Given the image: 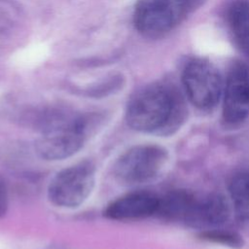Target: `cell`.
<instances>
[{
    "label": "cell",
    "instance_id": "52a82bcc",
    "mask_svg": "<svg viewBox=\"0 0 249 249\" xmlns=\"http://www.w3.org/2000/svg\"><path fill=\"white\" fill-rule=\"evenodd\" d=\"M249 115V66L235 64L230 71L224 89L223 118L230 124L243 122Z\"/></svg>",
    "mask_w": 249,
    "mask_h": 249
},
{
    "label": "cell",
    "instance_id": "7a4b0ae2",
    "mask_svg": "<svg viewBox=\"0 0 249 249\" xmlns=\"http://www.w3.org/2000/svg\"><path fill=\"white\" fill-rule=\"evenodd\" d=\"M94 127L91 118L63 112L52 113L41 124L35 148L47 160H61L79 152Z\"/></svg>",
    "mask_w": 249,
    "mask_h": 249
},
{
    "label": "cell",
    "instance_id": "8992f818",
    "mask_svg": "<svg viewBox=\"0 0 249 249\" xmlns=\"http://www.w3.org/2000/svg\"><path fill=\"white\" fill-rule=\"evenodd\" d=\"M182 82L189 100L198 109L210 110L219 102L223 83L217 68L207 60L197 58L184 68Z\"/></svg>",
    "mask_w": 249,
    "mask_h": 249
},
{
    "label": "cell",
    "instance_id": "9c48e42d",
    "mask_svg": "<svg viewBox=\"0 0 249 249\" xmlns=\"http://www.w3.org/2000/svg\"><path fill=\"white\" fill-rule=\"evenodd\" d=\"M230 205L220 194H210L196 199L188 225L196 228L217 227L223 225L230 217Z\"/></svg>",
    "mask_w": 249,
    "mask_h": 249
},
{
    "label": "cell",
    "instance_id": "30bf717a",
    "mask_svg": "<svg viewBox=\"0 0 249 249\" xmlns=\"http://www.w3.org/2000/svg\"><path fill=\"white\" fill-rule=\"evenodd\" d=\"M196 196L185 190H174L160 197L157 216L171 222L188 224L196 201Z\"/></svg>",
    "mask_w": 249,
    "mask_h": 249
},
{
    "label": "cell",
    "instance_id": "8fae6325",
    "mask_svg": "<svg viewBox=\"0 0 249 249\" xmlns=\"http://www.w3.org/2000/svg\"><path fill=\"white\" fill-rule=\"evenodd\" d=\"M230 29L236 46L249 57V1H236L228 16Z\"/></svg>",
    "mask_w": 249,
    "mask_h": 249
},
{
    "label": "cell",
    "instance_id": "7c38bea8",
    "mask_svg": "<svg viewBox=\"0 0 249 249\" xmlns=\"http://www.w3.org/2000/svg\"><path fill=\"white\" fill-rule=\"evenodd\" d=\"M230 196L236 219L249 221V171L235 174L229 185Z\"/></svg>",
    "mask_w": 249,
    "mask_h": 249
},
{
    "label": "cell",
    "instance_id": "6da1fadb",
    "mask_svg": "<svg viewBox=\"0 0 249 249\" xmlns=\"http://www.w3.org/2000/svg\"><path fill=\"white\" fill-rule=\"evenodd\" d=\"M185 113L177 90L166 84L155 83L142 88L130 98L125 121L133 130L165 136L181 126Z\"/></svg>",
    "mask_w": 249,
    "mask_h": 249
},
{
    "label": "cell",
    "instance_id": "277c9868",
    "mask_svg": "<svg viewBox=\"0 0 249 249\" xmlns=\"http://www.w3.org/2000/svg\"><path fill=\"white\" fill-rule=\"evenodd\" d=\"M95 184V167L84 160L58 171L48 186V198L57 207L76 208L90 196Z\"/></svg>",
    "mask_w": 249,
    "mask_h": 249
},
{
    "label": "cell",
    "instance_id": "9a60e30c",
    "mask_svg": "<svg viewBox=\"0 0 249 249\" xmlns=\"http://www.w3.org/2000/svg\"><path fill=\"white\" fill-rule=\"evenodd\" d=\"M45 249H67L66 247L62 246V245H58V244H52L49 245L48 247H46Z\"/></svg>",
    "mask_w": 249,
    "mask_h": 249
},
{
    "label": "cell",
    "instance_id": "3957f363",
    "mask_svg": "<svg viewBox=\"0 0 249 249\" xmlns=\"http://www.w3.org/2000/svg\"><path fill=\"white\" fill-rule=\"evenodd\" d=\"M167 159V151L159 145H137L119 157L113 173L123 185H142L153 181L160 173Z\"/></svg>",
    "mask_w": 249,
    "mask_h": 249
},
{
    "label": "cell",
    "instance_id": "5bb4252c",
    "mask_svg": "<svg viewBox=\"0 0 249 249\" xmlns=\"http://www.w3.org/2000/svg\"><path fill=\"white\" fill-rule=\"evenodd\" d=\"M9 207V193L4 179L0 176V219L7 213Z\"/></svg>",
    "mask_w": 249,
    "mask_h": 249
},
{
    "label": "cell",
    "instance_id": "ba28073f",
    "mask_svg": "<svg viewBox=\"0 0 249 249\" xmlns=\"http://www.w3.org/2000/svg\"><path fill=\"white\" fill-rule=\"evenodd\" d=\"M160 197L147 191H134L112 200L104 208L103 215L114 221H134L156 215Z\"/></svg>",
    "mask_w": 249,
    "mask_h": 249
},
{
    "label": "cell",
    "instance_id": "5b68a950",
    "mask_svg": "<svg viewBox=\"0 0 249 249\" xmlns=\"http://www.w3.org/2000/svg\"><path fill=\"white\" fill-rule=\"evenodd\" d=\"M187 9L188 0H138L133 22L143 36L161 37L180 23Z\"/></svg>",
    "mask_w": 249,
    "mask_h": 249
},
{
    "label": "cell",
    "instance_id": "4fadbf2b",
    "mask_svg": "<svg viewBox=\"0 0 249 249\" xmlns=\"http://www.w3.org/2000/svg\"><path fill=\"white\" fill-rule=\"evenodd\" d=\"M198 237L202 240L222 244L233 249H240L243 246V239L235 232L222 230H206L198 234Z\"/></svg>",
    "mask_w": 249,
    "mask_h": 249
}]
</instances>
